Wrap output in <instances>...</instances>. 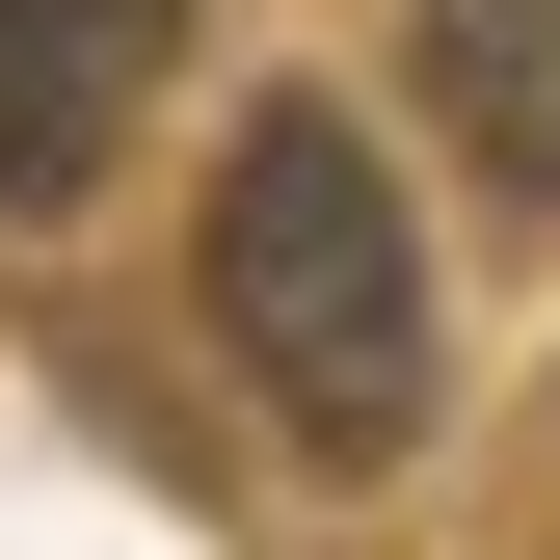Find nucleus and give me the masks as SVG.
<instances>
[{
	"instance_id": "obj_1",
	"label": "nucleus",
	"mask_w": 560,
	"mask_h": 560,
	"mask_svg": "<svg viewBox=\"0 0 560 560\" xmlns=\"http://www.w3.org/2000/svg\"><path fill=\"white\" fill-rule=\"evenodd\" d=\"M214 320L294 400V454H400L428 428V241H400V161L347 107H241V161H214Z\"/></svg>"
},
{
	"instance_id": "obj_2",
	"label": "nucleus",
	"mask_w": 560,
	"mask_h": 560,
	"mask_svg": "<svg viewBox=\"0 0 560 560\" xmlns=\"http://www.w3.org/2000/svg\"><path fill=\"white\" fill-rule=\"evenodd\" d=\"M161 54H187V0H0V214H81Z\"/></svg>"
},
{
	"instance_id": "obj_3",
	"label": "nucleus",
	"mask_w": 560,
	"mask_h": 560,
	"mask_svg": "<svg viewBox=\"0 0 560 560\" xmlns=\"http://www.w3.org/2000/svg\"><path fill=\"white\" fill-rule=\"evenodd\" d=\"M428 107L508 187H560V0H428Z\"/></svg>"
}]
</instances>
